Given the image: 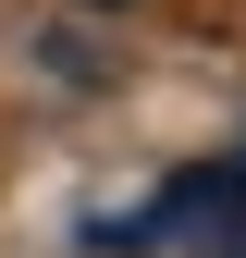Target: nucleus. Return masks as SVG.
<instances>
[{"label": "nucleus", "instance_id": "obj_1", "mask_svg": "<svg viewBox=\"0 0 246 258\" xmlns=\"http://www.w3.org/2000/svg\"><path fill=\"white\" fill-rule=\"evenodd\" d=\"M86 13H136V0H86Z\"/></svg>", "mask_w": 246, "mask_h": 258}]
</instances>
